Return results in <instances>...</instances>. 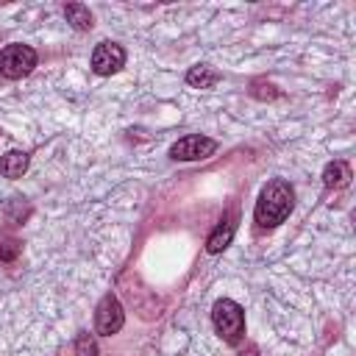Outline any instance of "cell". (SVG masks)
Segmentation results:
<instances>
[{
  "label": "cell",
  "mask_w": 356,
  "mask_h": 356,
  "mask_svg": "<svg viewBox=\"0 0 356 356\" xmlns=\"http://www.w3.org/2000/svg\"><path fill=\"white\" fill-rule=\"evenodd\" d=\"M292 206H295V189H292V184L284 181V178L267 181L264 189H261V195H259V200H256V209H253L256 228L259 231L278 228L289 217Z\"/></svg>",
  "instance_id": "cell-1"
},
{
  "label": "cell",
  "mask_w": 356,
  "mask_h": 356,
  "mask_svg": "<svg viewBox=\"0 0 356 356\" xmlns=\"http://www.w3.org/2000/svg\"><path fill=\"white\" fill-rule=\"evenodd\" d=\"M211 325L225 345H239L245 339V309L231 298H220L211 306Z\"/></svg>",
  "instance_id": "cell-2"
},
{
  "label": "cell",
  "mask_w": 356,
  "mask_h": 356,
  "mask_svg": "<svg viewBox=\"0 0 356 356\" xmlns=\"http://www.w3.org/2000/svg\"><path fill=\"white\" fill-rule=\"evenodd\" d=\"M36 61H39V56L31 44H6L0 50V75L8 81L25 78L33 72Z\"/></svg>",
  "instance_id": "cell-3"
},
{
  "label": "cell",
  "mask_w": 356,
  "mask_h": 356,
  "mask_svg": "<svg viewBox=\"0 0 356 356\" xmlns=\"http://www.w3.org/2000/svg\"><path fill=\"white\" fill-rule=\"evenodd\" d=\"M214 150H217V142L211 136L189 134L170 145V159L172 161H203V159L214 156Z\"/></svg>",
  "instance_id": "cell-4"
},
{
  "label": "cell",
  "mask_w": 356,
  "mask_h": 356,
  "mask_svg": "<svg viewBox=\"0 0 356 356\" xmlns=\"http://www.w3.org/2000/svg\"><path fill=\"white\" fill-rule=\"evenodd\" d=\"M122 325H125V309H122V303L117 300L114 292H106V295L100 298L97 309H95V334L111 337V334H117Z\"/></svg>",
  "instance_id": "cell-5"
},
{
  "label": "cell",
  "mask_w": 356,
  "mask_h": 356,
  "mask_svg": "<svg viewBox=\"0 0 356 356\" xmlns=\"http://www.w3.org/2000/svg\"><path fill=\"white\" fill-rule=\"evenodd\" d=\"M125 67V47L117 44V42H100L95 50H92V70L97 75H114Z\"/></svg>",
  "instance_id": "cell-6"
},
{
  "label": "cell",
  "mask_w": 356,
  "mask_h": 356,
  "mask_svg": "<svg viewBox=\"0 0 356 356\" xmlns=\"http://www.w3.org/2000/svg\"><path fill=\"white\" fill-rule=\"evenodd\" d=\"M234 231H236V211H225L222 220L217 222V228L206 236V253H211V256L214 253H222L231 245Z\"/></svg>",
  "instance_id": "cell-7"
},
{
  "label": "cell",
  "mask_w": 356,
  "mask_h": 356,
  "mask_svg": "<svg viewBox=\"0 0 356 356\" xmlns=\"http://www.w3.org/2000/svg\"><path fill=\"white\" fill-rule=\"evenodd\" d=\"M220 81H222V75H220V70H214L211 64H195V67H189V72H186V83L195 86V89H211V86H217Z\"/></svg>",
  "instance_id": "cell-8"
},
{
  "label": "cell",
  "mask_w": 356,
  "mask_h": 356,
  "mask_svg": "<svg viewBox=\"0 0 356 356\" xmlns=\"http://www.w3.org/2000/svg\"><path fill=\"white\" fill-rule=\"evenodd\" d=\"M31 164V156L25 150H8L0 156V175L6 178H22Z\"/></svg>",
  "instance_id": "cell-9"
},
{
  "label": "cell",
  "mask_w": 356,
  "mask_h": 356,
  "mask_svg": "<svg viewBox=\"0 0 356 356\" xmlns=\"http://www.w3.org/2000/svg\"><path fill=\"white\" fill-rule=\"evenodd\" d=\"M350 178H353V172H350L348 161H328L323 170V186L325 189H342L350 184Z\"/></svg>",
  "instance_id": "cell-10"
},
{
  "label": "cell",
  "mask_w": 356,
  "mask_h": 356,
  "mask_svg": "<svg viewBox=\"0 0 356 356\" xmlns=\"http://www.w3.org/2000/svg\"><path fill=\"white\" fill-rule=\"evenodd\" d=\"M64 17L75 31H92V25H95V17H92L89 6H83V3H67Z\"/></svg>",
  "instance_id": "cell-11"
},
{
  "label": "cell",
  "mask_w": 356,
  "mask_h": 356,
  "mask_svg": "<svg viewBox=\"0 0 356 356\" xmlns=\"http://www.w3.org/2000/svg\"><path fill=\"white\" fill-rule=\"evenodd\" d=\"M75 356H97V339L89 331H78L75 337Z\"/></svg>",
  "instance_id": "cell-12"
},
{
  "label": "cell",
  "mask_w": 356,
  "mask_h": 356,
  "mask_svg": "<svg viewBox=\"0 0 356 356\" xmlns=\"http://www.w3.org/2000/svg\"><path fill=\"white\" fill-rule=\"evenodd\" d=\"M250 95H253V97H259V100H273V97H278L281 92H278L273 83H261V81H256V83H253V89H250Z\"/></svg>",
  "instance_id": "cell-13"
},
{
  "label": "cell",
  "mask_w": 356,
  "mask_h": 356,
  "mask_svg": "<svg viewBox=\"0 0 356 356\" xmlns=\"http://www.w3.org/2000/svg\"><path fill=\"white\" fill-rule=\"evenodd\" d=\"M19 250H22V245H19L17 239L3 242V245H0V261H14V259L19 256Z\"/></svg>",
  "instance_id": "cell-14"
},
{
  "label": "cell",
  "mask_w": 356,
  "mask_h": 356,
  "mask_svg": "<svg viewBox=\"0 0 356 356\" xmlns=\"http://www.w3.org/2000/svg\"><path fill=\"white\" fill-rule=\"evenodd\" d=\"M236 356H261V353H259V348H256V345H248V348H245V350H239Z\"/></svg>",
  "instance_id": "cell-15"
}]
</instances>
